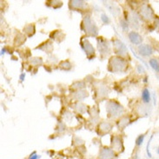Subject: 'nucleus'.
<instances>
[{"label": "nucleus", "mask_w": 159, "mask_h": 159, "mask_svg": "<svg viewBox=\"0 0 159 159\" xmlns=\"http://www.w3.org/2000/svg\"><path fill=\"white\" fill-rule=\"evenodd\" d=\"M128 39L130 41V43H133L134 45H141L143 43V37L136 30H130L128 32Z\"/></svg>", "instance_id": "ddd939ff"}, {"label": "nucleus", "mask_w": 159, "mask_h": 159, "mask_svg": "<svg viewBox=\"0 0 159 159\" xmlns=\"http://www.w3.org/2000/svg\"><path fill=\"white\" fill-rule=\"evenodd\" d=\"M112 128H113V125L111 122L110 121H103L101 123H99L98 125V133L101 136L106 135V134L110 133L111 131Z\"/></svg>", "instance_id": "f8f14e48"}, {"label": "nucleus", "mask_w": 159, "mask_h": 159, "mask_svg": "<svg viewBox=\"0 0 159 159\" xmlns=\"http://www.w3.org/2000/svg\"><path fill=\"white\" fill-rule=\"evenodd\" d=\"M112 46H113V51L115 52L116 56L124 57V58H128L129 57V52L125 43L121 41L120 39L117 38H113L111 40Z\"/></svg>", "instance_id": "39448f33"}, {"label": "nucleus", "mask_w": 159, "mask_h": 159, "mask_svg": "<svg viewBox=\"0 0 159 159\" xmlns=\"http://www.w3.org/2000/svg\"><path fill=\"white\" fill-rule=\"evenodd\" d=\"M138 14L142 20L147 23H153L157 16L151 4L148 3H143L139 5L138 8Z\"/></svg>", "instance_id": "7ed1b4c3"}, {"label": "nucleus", "mask_w": 159, "mask_h": 159, "mask_svg": "<svg viewBox=\"0 0 159 159\" xmlns=\"http://www.w3.org/2000/svg\"><path fill=\"white\" fill-rule=\"evenodd\" d=\"M149 64L151 67L155 70L157 73H159V60L157 57H151L149 59Z\"/></svg>", "instance_id": "aec40b11"}, {"label": "nucleus", "mask_w": 159, "mask_h": 159, "mask_svg": "<svg viewBox=\"0 0 159 159\" xmlns=\"http://www.w3.org/2000/svg\"><path fill=\"white\" fill-rule=\"evenodd\" d=\"M87 2L82 0H73L69 2V8L73 11H81L87 7Z\"/></svg>", "instance_id": "4468645a"}, {"label": "nucleus", "mask_w": 159, "mask_h": 159, "mask_svg": "<svg viewBox=\"0 0 159 159\" xmlns=\"http://www.w3.org/2000/svg\"><path fill=\"white\" fill-rule=\"evenodd\" d=\"M129 67V62L126 58L118 56L111 57L108 62L107 70L113 73H124Z\"/></svg>", "instance_id": "f257e3e1"}, {"label": "nucleus", "mask_w": 159, "mask_h": 159, "mask_svg": "<svg viewBox=\"0 0 159 159\" xmlns=\"http://www.w3.org/2000/svg\"><path fill=\"white\" fill-rule=\"evenodd\" d=\"M71 68H72V65H71V63L69 60L61 61L60 64H59V69L65 70V71L70 70Z\"/></svg>", "instance_id": "4be33fe9"}, {"label": "nucleus", "mask_w": 159, "mask_h": 159, "mask_svg": "<svg viewBox=\"0 0 159 159\" xmlns=\"http://www.w3.org/2000/svg\"><path fill=\"white\" fill-rule=\"evenodd\" d=\"M71 86H72V88H73L74 90H83V89L85 87V84H84V81H77L75 82Z\"/></svg>", "instance_id": "393cba45"}, {"label": "nucleus", "mask_w": 159, "mask_h": 159, "mask_svg": "<svg viewBox=\"0 0 159 159\" xmlns=\"http://www.w3.org/2000/svg\"><path fill=\"white\" fill-rule=\"evenodd\" d=\"M97 43H98V49L99 54H100L102 58H105L106 57L111 54V43L107 39H104L103 37H98Z\"/></svg>", "instance_id": "423d86ee"}, {"label": "nucleus", "mask_w": 159, "mask_h": 159, "mask_svg": "<svg viewBox=\"0 0 159 159\" xmlns=\"http://www.w3.org/2000/svg\"><path fill=\"white\" fill-rule=\"evenodd\" d=\"M100 87H98V89L96 90V96L98 97L99 98H103L104 97H106L109 92H110V89L108 88L106 85H99Z\"/></svg>", "instance_id": "f3484780"}, {"label": "nucleus", "mask_w": 159, "mask_h": 159, "mask_svg": "<svg viewBox=\"0 0 159 159\" xmlns=\"http://www.w3.org/2000/svg\"><path fill=\"white\" fill-rule=\"evenodd\" d=\"M106 111L109 118H120L125 113V109L116 99H111L106 103Z\"/></svg>", "instance_id": "f03ea898"}, {"label": "nucleus", "mask_w": 159, "mask_h": 159, "mask_svg": "<svg viewBox=\"0 0 159 159\" xmlns=\"http://www.w3.org/2000/svg\"><path fill=\"white\" fill-rule=\"evenodd\" d=\"M130 123V119L128 116V115H124L123 116H121L120 118H118V120L116 121V126L117 128L121 130L125 129Z\"/></svg>", "instance_id": "dca6fc26"}, {"label": "nucleus", "mask_w": 159, "mask_h": 159, "mask_svg": "<svg viewBox=\"0 0 159 159\" xmlns=\"http://www.w3.org/2000/svg\"><path fill=\"white\" fill-rule=\"evenodd\" d=\"M25 40L26 38L25 35L22 34V33H17V35L16 36V38L14 39V43H15V45L19 46V45H22L23 43H25Z\"/></svg>", "instance_id": "412c9836"}, {"label": "nucleus", "mask_w": 159, "mask_h": 159, "mask_svg": "<svg viewBox=\"0 0 159 159\" xmlns=\"http://www.w3.org/2000/svg\"><path fill=\"white\" fill-rule=\"evenodd\" d=\"M126 21L128 22L129 25H130L132 28L138 30L140 27V17L138 13H136L134 11H130L127 12V17L125 18Z\"/></svg>", "instance_id": "1a4fd4ad"}, {"label": "nucleus", "mask_w": 159, "mask_h": 159, "mask_svg": "<svg viewBox=\"0 0 159 159\" xmlns=\"http://www.w3.org/2000/svg\"><path fill=\"white\" fill-rule=\"evenodd\" d=\"M30 63L33 66H39L43 64V59L41 57H33L31 60H30Z\"/></svg>", "instance_id": "a878e982"}, {"label": "nucleus", "mask_w": 159, "mask_h": 159, "mask_svg": "<svg viewBox=\"0 0 159 159\" xmlns=\"http://www.w3.org/2000/svg\"><path fill=\"white\" fill-rule=\"evenodd\" d=\"M81 28L87 36L97 37L98 34V28L90 15H86L84 17L81 23Z\"/></svg>", "instance_id": "20e7f679"}, {"label": "nucleus", "mask_w": 159, "mask_h": 159, "mask_svg": "<svg viewBox=\"0 0 159 159\" xmlns=\"http://www.w3.org/2000/svg\"><path fill=\"white\" fill-rule=\"evenodd\" d=\"M5 52H6V49H5V47H4L1 50V56H3L4 53H5Z\"/></svg>", "instance_id": "473e14b6"}, {"label": "nucleus", "mask_w": 159, "mask_h": 159, "mask_svg": "<svg viewBox=\"0 0 159 159\" xmlns=\"http://www.w3.org/2000/svg\"><path fill=\"white\" fill-rule=\"evenodd\" d=\"M101 20L103 22L104 25H109L110 24V18L107 16V14H105V13H103V14H101Z\"/></svg>", "instance_id": "c85d7f7f"}, {"label": "nucleus", "mask_w": 159, "mask_h": 159, "mask_svg": "<svg viewBox=\"0 0 159 159\" xmlns=\"http://www.w3.org/2000/svg\"><path fill=\"white\" fill-rule=\"evenodd\" d=\"M138 52L140 56L150 57L154 54V49L149 43H142L138 47Z\"/></svg>", "instance_id": "9b49d317"}, {"label": "nucleus", "mask_w": 159, "mask_h": 159, "mask_svg": "<svg viewBox=\"0 0 159 159\" xmlns=\"http://www.w3.org/2000/svg\"><path fill=\"white\" fill-rule=\"evenodd\" d=\"M153 26H154V29L159 30V16H156L155 19L153 21Z\"/></svg>", "instance_id": "c756f323"}, {"label": "nucleus", "mask_w": 159, "mask_h": 159, "mask_svg": "<svg viewBox=\"0 0 159 159\" xmlns=\"http://www.w3.org/2000/svg\"><path fill=\"white\" fill-rule=\"evenodd\" d=\"M50 3H51V6L54 9L60 8L61 6L63 5L62 1H50Z\"/></svg>", "instance_id": "cd10ccee"}, {"label": "nucleus", "mask_w": 159, "mask_h": 159, "mask_svg": "<svg viewBox=\"0 0 159 159\" xmlns=\"http://www.w3.org/2000/svg\"><path fill=\"white\" fill-rule=\"evenodd\" d=\"M23 30L28 37H32L36 33V25L34 24H27Z\"/></svg>", "instance_id": "a211bd4d"}, {"label": "nucleus", "mask_w": 159, "mask_h": 159, "mask_svg": "<svg viewBox=\"0 0 159 159\" xmlns=\"http://www.w3.org/2000/svg\"><path fill=\"white\" fill-rule=\"evenodd\" d=\"M111 148L117 155L125 151L124 139L120 135H112L111 137Z\"/></svg>", "instance_id": "0eeeda50"}, {"label": "nucleus", "mask_w": 159, "mask_h": 159, "mask_svg": "<svg viewBox=\"0 0 159 159\" xmlns=\"http://www.w3.org/2000/svg\"><path fill=\"white\" fill-rule=\"evenodd\" d=\"M25 73H21L20 77H19V79H20V81H21V82L25 81Z\"/></svg>", "instance_id": "2f4dec72"}, {"label": "nucleus", "mask_w": 159, "mask_h": 159, "mask_svg": "<svg viewBox=\"0 0 159 159\" xmlns=\"http://www.w3.org/2000/svg\"><path fill=\"white\" fill-rule=\"evenodd\" d=\"M129 24L125 20V18L120 19V27L122 28L123 31H128L129 30Z\"/></svg>", "instance_id": "bb28decb"}, {"label": "nucleus", "mask_w": 159, "mask_h": 159, "mask_svg": "<svg viewBox=\"0 0 159 159\" xmlns=\"http://www.w3.org/2000/svg\"><path fill=\"white\" fill-rule=\"evenodd\" d=\"M36 49L41 50V51H43V52H44L45 53L50 54V53H52V51H53V44H52V41H51L50 39H48L45 42H43V43H41L40 45L37 46Z\"/></svg>", "instance_id": "2eb2a0df"}, {"label": "nucleus", "mask_w": 159, "mask_h": 159, "mask_svg": "<svg viewBox=\"0 0 159 159\" xmlns=\"http://www.w3.org/2000/svg\"><path fill=\"white\" fill-rule=\"evenodd\" d=\"M75 94L77 95V97H76V98H74L76 99V100H78V101H81V100L84 99L85 98H87V97L89 96L88 92H87L86 90H77V92H76Z\"/></svg>", "instance_id": "5701e85b"}, {"label": "nucleus", "mask_w": 159, "mask_h": 159, "mask_svg": "<svg viewBox=\"0 0 159 159\" xmlns=\"http://www.w3.org/2000/svg\"><path fill=\"white\" fill-rule=\"evenodd\" d=\"M116 157L117 154L112 150L111 146H103L99 149L97 159H116Z\"/></svg>", "instance_id": "6e6552de"}, {"label": "nucleus", "mask_w": 159, "mask_h": 159, "mask_svg": "<svg viewBox=\"0 0 159 159\" xmlns=\"http://www.w3.org/2000/svg\"><path fill=\"white\" fill-rule=\"evenodd\" d=\"M141 100L144 104H147L151 102V93L150 90H148L147 88H143L142 90V93H141Z\"/></svg>", "instance_id": "6ab92c4d"}, {"label": "nucleus", "mask_w": 159, "mask_h": 159, "mask_svg": "<svg viewBox=\"0 0 159 159\" xmlns=\"http://www.w3.org/2000/svg\"><path fill=\"white\" fill-rule=\"evenodd\" d=\"M40 158V156H39L36 152H33L31 155H30V157H29V159H39Z\"/></svg>", "instance_id": "7c9ffc66"}, {"label": "nucleus", "mask_w": 159, "mask_h": 159, "mask_svg": "<svg viewBox=\"0 0 159 159\" xmlns=\"http://www.w3.org/2000/svg\"><path fill=\"white\" fill-rule=\"evenodd\" d=\"M80 44H81V47L84 50V52H85L86 57H88V59H92L93 57H95V55H96L95 49L88 39H82L80 41Z\"/></svg>", "instance_id": "9d476101"}, {"label": "nucleus", "mask_w": 159, "mask_h": 159, "mask_svg": "<svg viewBox=\"0 0 159 159\" xmlns=\"http://www.w3.org/2000/svg\"><path fill=\"white\" fill-rule=\"evenodd\" d=\"M144 138H145V134H140L138 138H136L135 145H136L137 148H139L140 146H142V144L143 143V141H144Z\"/></svg>", "instance_id": "b1692460"}]
</instances>
